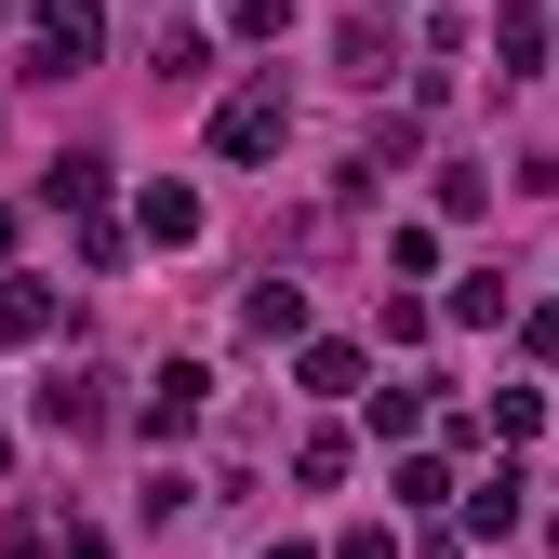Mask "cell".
<instances>
[{
  "mask_svg": "<svg viewBox=\"0 0 559 559\" xmlns=\"http://www.w3.org/2000/svg\"><path fill=\"white\" fill-rule=\"evenodd\" d=\"M94 0H40V27H27V81H67V67H94Z\"/></svg>",
  "mask_w": 559,
  "mask_h": 559,
  "instance_id": "6da1fadb",
  "label": "cell"
},
{
  "mask_svg": "<svg viewBox=\"0 0 559 559\" xmlns=\"http://www.w3.org/2000/svg\"><path fill=\"white\" fill-rule=\"evenodd\" d=\"M280 133H294L280 81H253V94H227V107H214V147H227V160H280Z\"/></svg>",
  "mask_w": 559,
  "mask_h": 559,
  "instance_id": "7a4b0ae2",
  "label": "cell"
},
{
  "mask_svg": "<svg viewBox=\"0 0 559 559\" xmlns=\"http://www.w3.org/2000/svg\"><path fill=\"white\" fill-rule=\"evenodd\" d=\"M200 413H214V373H200V360H174V373L147 386V440H187Z\"/></svg>",
  "mask_w": 559,
  "mask_h": 559,
  "instance_id": "3957f363",
  "label": "cell"
},
{
  "mask_svg": "<svg viewBox=\"0 0 559 559\" xmlns=\"http://www.w3.org/2000/svg\"><path fill=\"white\" fill-rule=\"evenodd\" d=\"M40 427H53V440H94V427H107V386H94V373H53V386H40Z\"/></svg>",
  "mask_w": 559,
  "mask_h": 559,
  "instance_id": "277c9868",
  "label": "cell"
},
{
  "mask_svg": "<svg viewBox=\"0 0 559 559\" xmlns=\"http://www.w3.org/2000/svg\"><path fill=\"white\" fill-rule=\"evenodd\" d=\"M147 67H160V81H200V67H214V27H187V14H174V27H160V53H147Z\"/></svg>",
  "mask_w": 559,
  "mask_h": 559,
  "instance_id": "5b68a950",
  "label": "cell"
},
{
  "mask_svg": "<svg viewBox=\"0 0 559 559\" xmlns=\"http://www.w3.org/2000/svg\"><path fill=\"white\" fill-rule=\"evenodd\" d=\"M147 240H174V253L200 240V187H147Z\"/></svg>",
  "mask_w": 559,
  "mask_h": 559,
  "instance_id": "8992f818",
  "label": "cell"
},
{
  "mask_svg": "<svg viewBox=\"0 0 559 559\" xmlns=\"http://www.w3.org/2000/svg\"><path fill=\"white\" fill-rule=\"evenodd\" d=\"M240 320H253V333H266V346H280V333H307V294H294V280H266V294H253V307H240Z\"/></svg>",
  "mask_w": 559,
  "mask_h": 559,
  "instance_id": "52a82bcc",
  "label": "cell"
},
{
  "mask_svg": "<svg viewBox=\"0 0 559 559\" xmlns=\"http://www.w3.org/2000/svg\"><path fill=\"white\" fill-rule=\"evenodd\" d=\"M307 386L320 400H360V346H307Z\"/></svg>",
  "mask_w": 559,
  "mask_h": 559,
  "instance_id": "ba28073f",
  "label": "cell"
},
{
  "mask_svg": "<svg viewBox=\"0 0 559 559\" xmlns=\"http://www.w3.org/2000/svg\"><path fill=\"white\" fill-rule=\"evenodd\" d=\"M53 200H81V214H94V200H107V160H94V147H67V160H53Z\"/></svg>",
  "mask_w": 559,
  "mask_h": 559,
  "instance_id": "9c48e42d",
  "label": "cell"
},
{
  "mask_svg": "<svg viewBox=\"0 0 559 559\" xmlns=\"http://www.w3.org/2000/svg\"><path fill=\"white\" fill-rule=\"evenodd\" d=\"M493 53H507V81H533V67H546V14H507V40H493Z\"/></svg>",
  "mask_w": 559,
  "mask_h": 559,
  "instance_id": "30bf717a",
  "label": "cell"
},
{
  "mask_svg": "<svg viewBox=\"0 0 559 559\" xmlns=\"http://www.w3.org/2000/svg\"><path fill=\"white\" fill-rule=\"evenodd\" d=\"M227 27H240V40H266V27H294V0H227Z\"/></svg>",
  "mask_w": 559,
  "mask_h": 559,
  "instance_id": "8fae6325",
  "label": "cell"
},
{
  "mask_svg": "<svg viewBox=\"0 0 559 559\" xmlns=\"http://www.w3.org/2000/svg\"><path fill=\"white\" fill-rule=\"evenodd\" d=\"M333 559H386V533H346V546H333Z\"/></svg>",
  "mask_w": 559,
  "mask_h": 559,
  "instance_id": "7c38bea8",
  "label": "cell"
},
{
  "mask_svg": "<svg viewBox=\"0 0 559 559\" xmlns=\"http://www.w3.org/2000/svg\"><path fill=\"white\" fill-rule=\"evenodd\" d=\"M266 559H307V546H266Z\"/></svg>",
  "mask_w": 559,
  "mask_h": 559,
  "instance_id": "4fadbf2b",
  "label": "cell"
}]
</instances>
